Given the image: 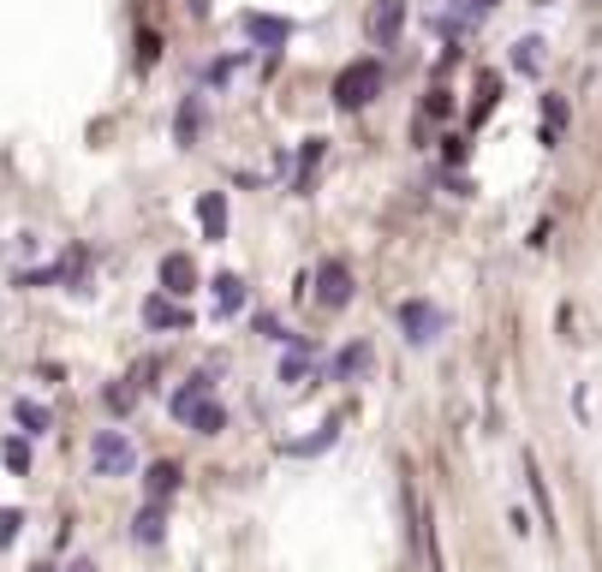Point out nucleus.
I'll return each instance as SVG.
<instances>
[{
  "label": "nucleus",
  "instance_id": "1a4fd4ad",
  "mask_svg": "<svg viewBox=\"0 0 602 572\" xmlns=\"http://www.w3.org/2000/svg\"><path fill=\"white\" fill-rule=\"evenodd\" d=\"M304 376H316V340H299V334H292L287 358H281V382H287V387H299Z\"/></svg>",
  "mask_w": 602,
  "mask_h": 572
},
{
  "label": "nucleus",
  "instance_id": "a211bd4d",
  "mask_svg": "<svg viewBox=\"0 0 602 572\" xmlns=\"http://www.w3.org/2000/svg\"><path fill=\"white\" fill-rule=\"evenodd\" d=\"M244 30H251V36H263V43H287V18H263V13H244Z\"/></svg>",
  "mask_w": 602,
  "mask_h": 572
},
{
  "label": "nucleus",
  "instance_id": "dca6fc26",
  "mask_svg": "<svg viewBox=\"0 0 602 572\" xmlns=\"http://www.w3.org/2000/svg\"><path fill=\"white\" fill-rule=\"evenodd\" d=\"M244 304V281L239 274H215V316H233Z\"/></svg>",
  "mask_w": 602,
  "mask_h": 572
},
{
  "label": "nucleus",
  "instance_id": "bb28decb",
  "mask_svg": "<svg viewBox=\"0 0 602 572\" xmlns=\"http://www.w3.org/2000/svg\"><path fill=\"white\" fill-rule=\"evenodd\" d=\"M424 114H430V119H447V114H454V96H447V90H430V101H424Z\"/></svg>",
  "mask_w": 602,
  "mask_h": 572
},
{
  "label": "nucleus",
  "instance_id": "39448f33",
  "mask_svg": "<svg viewBox=\"0 0 602 572\" xmlns=\"http://www.w3.org/2000/svg\"><path fill=\"white\" fill-rule=\"evenodd\" d=\"M144 329H149V334H186L191 316H186V304H179V299L156 292V299H144Z\"/></svg>",
  "mask_w": 602,
  "mask_h": 572
},
{
  "label": "nucleus",
  "instance_id": "4468645a",
  "mask_svg": "<svg viewBox=\"0 0 602 572\" xmlns=\"http://www.w3.org/2000/svg\"><path fill=\"white\" fill-rule=\"evenodd\" d=\"M131 537H138V543H161V537H167V513H161V500H149L144 513L131 519Z\"/></svg>",
  "mask_w": 602,
  "mask_h": 572
},
{
  "label": "nucleus",
  "instance_id": "6e6552de",
  "mask_svg": "<svg viewBox=\"0 0 602 572\" xmlns=\"http://www.w3.org/2000/svg\"><path fill=\"white\" fill-rule=\"evenodd\" d=\"M400 30H406V0H376V6H370V43L387 48Z\"/></svg>",
  "mask_w": 602,
  "mask_h": 572
},
{
  "label": "nucleus",
  "instance_id": "f03ea898",
  "mask_svg": "<svg viewBox=\"0 0 602 572\" xmlns=\"http://www.w3.org/2000/svg\"><path fill=\"white\" fill-rule=\"evenodd\" d=\"M90 459H96V477H131L138 472V447L119 429H101L96 442H90Z\"/></svg>",
  "mask_w": 602,
  "mask_h": 572
},
{
  "label": "nucleus",
  "instance_id": "2eb2a0df",
  "mask_svg": "<svg viewBox=\"0 0 602 572\" xmlns=\"http://www.w3.org/2000/svg\"><path fill=\"white\" fill-rule=\"evenodd\" d=\"M322 156H329V138H304L299 143V179H292V191H311V173H316Z\"/></svg>",
  "mask_w": 602,
  "mask_h": 572
},
{
  "label": "nucleus",
  "instance_id": "9b49d317",
  "mask_svg": "<svg viewBox=\"0 0 602 572\" xmlns=\"http://www.w3.org/2000/svg\"><path fill=\"white\" fill-rule=\"evenodd\" d=\"M370 364H376V352H370V340H352V346H346V352L340 358H334V382H358V376L364 370H370Z\"/></svg>",
  "mask_w": 602,
  "mask_h": 572
},
{
  "label": "nucleus",
  "instance_id": "f8f14e48",
  "mask_svg": "<svg viewBox=\"0 0 602 572\" xmlns=\"http://www.w3.org/2000/svg\"><path fill=\"white\" fill-rule=\"evenodd\" d=\"M197 221H203L209 239H221V233H227V191H203V197H197Z\"/></svg>",
  "mask_w": 602,
  "mask_h": 572
},
{
  "label": "nucleus",
  "instance_id": "f3484780",
  "mask_svg": "<svg viewBox=\"0 0 602 572\" xmlns=\"http://www.w3.org/2000/svg\"><path fill=\"white\" fill-rule=\"evenodd\" d=\"M525 477H530V495H537V513H543V525L555 530V500H549V483H543V472H537V459L525 453Z\"/></svg>",
  "mask_w": 602,
  "mask_h": 572
},
{
  "label": "nucleus",
  "instance_id": "9d476101",
  "mask_svg": "<svg viewBox=\"0 0 602 572\" xmlns=\"http://www.w3.org/2000/svg\"><path fill=\"white\" fill-rule=\"evenodd\" d=\"M197 138H203V96H186L179 114H173V143H179V149H197Z\"/></svg>",
  "mask_w": 602,
  "mask_h": 572
},
{
  "label": "nucleus",
  "instance_id": "4be33fe9",
  "mask_svg": "<svg viewBox=\"0 0 602 572\" xmlns=\"http://www.w3.org/2000/svg\"><path fill=\"white\" fill-rule=\"evenodd\" d=\"M101 400H108V412H131V405H138V387H131V382H114Z\"/></svg>",
  "mask_w": 602,
  "mask_h": 572
},
{
  "label": "nucleus",
  "instance_id": "6ab92c4d",
  "mask_svg": "<svg viewBox=\"0 0 602 572\" xmlns=\"http://www.w3.org/2000/svg\"><path fill=\"white\" fill-rule=\"evenodd\" d=\"M560 126H567V101H560V96H543V143H555Z\"/></svg>",
  "mask_w": 602,
  "mask_h": 572
},
{
  "label": "nucleus",
  "instance_id": "393cba45",
  "mask_svg": "<svg viewBox=\"0 0 602 572\" xmlns=\"http://www.w3.org/2000/svg\"><path fill=\"white\" fill-rule=\"evenodd\" d=\"M18 424H24V429H48V405H36V400H18Z\"/></svg>",
  "mask_w": 602,
  "mask_h": 572
},
{
  "label": "nucleus",
  "instance_id": "423d86ee",
  "mask_svg": "<svg viewBox=\"0 0 602 572\" xmlns=\"http://www.w3.org/2000/svg\"><path fill=\"white\" fill-rule=\"evenodd\" d=\"M209 394H215V376L203 370V376H191L186 387H173V394H167V412L179 417V424H191V417H197L203 405H209Z\"/></svg>",
  "mask_w": 602,
  "mask_h": 572
},
{
  "label": "nucleus",
  "instance_id": "b1692460",
  "mask_svg": "<svg viewBox=\"0 0 602 572\" xmlns=\"http://www.w3.org/2000/svg\"><path fill=\"white\" fill-rule=\"evenodd\" d=\"M0 459H6V465L24 477V472H30V442H6V447H0Z\"/></svg>",
  "mask_w": 602,
  "mask_h": 572
},
{
  "label": "nucleus",
  "instance_id": "aec40b11",
  "mask_svg": "<svg viewBox=\"0 0 602 572\" xmlns=\"http://www.w3.org/2000/svg\"><path fill=\"white\" fill-rule=\"evenodd\" d=\"M191 429H197V435H215V429H227V412H221V405L209 400V405H203L197 417H191Z\"/></svg>",
  "mask_w": 602,
  "mask_h": 572
},
{
  "label": "nucleus",
  "instance_id": "a878e982",
  "mask_svg": "<svg viewBox=\"0 0 602 572\" xmlns=\"http://www.w3.org/2000/svg\"><path fill=\"white\" fill-rule=\"evenodd\" d=\"M18 525H24V513H18V507H0V548L18 537Z\"/></svg>",
  "mask_w": 602,
  "mask_h": 572
},
{
  "label": "nucleus",
  "instance_id": "20e7f679",
  "mask_svg": "<svg viewBox=\"0 0 602 572\" xmlns=\"http://www.w3.org/2000/svg\"><path fill=\"white\" fill-rule=\"evenodd\" d=\"M352 292H358V286H352V269H346L340 257H329L316 269V304H322V310H346Z\"/></svg>",
  "mask_w": 602,
  "mask_h": 572
},
{
  "label": "nucleus",
  "instance_id": "ddd939ff",
  "mask_svg": "<svg viewBox=\"0 0 602 572\" xmlns=\"http://www.w3.org/2000/svg\"><path fill=\"white\" fill-rule=\"evenodd\" d=\"M173 489H179V465H173V459H156V465L144 472V495L149 500H167Z\"/></svg>",
  "mask_w": 602,
  "mask_h": 572
},
{
  "label": "nucleus",
  "instance_id": "c756f323",
  "mask_svg": "<svg viewBox=\"0 0 602 572\" xmlns=\"http://www.w3.org/2000/svg\"><path fill=\"white\" fill-rule=\"evenodd\" d=\"M472 6H477V13H489V6H495V0H472Z\"/></svg>",
  "mask_w": 602,
  "mask_h": 572
},
{
  "label": "nucleus",
  "instance_id": "c85d7f7f",
  "mask_svg": "<svg viewBox=\"0 0 602 572\" xmlns=\"http://www.w3.org/2000/svg\"><path fill=\"white\" fill-rule=\"evenodd\" d=\"M66 572H96V567H90V560H72V567H66Z\"/></svg>",
  "mask_w": 602,
  "mask_h": 572
},
{
  "label": "nucleus",
  "instance_id": "7ed1b4c3",
  "mask_svg": "<svg viewBox=\"0 0 602 572\" xmlns=\"http://www.w3.org/2000/svg\"><path fill=\"white\" fill-rule=\"evenodd\" d=\"M442 329H447V316L435 310L430 299H406V304H400V334H406L412 346H430Z\"/></svg>",
  "mask_w": 602,
  "mask_h": 572
},
{
  "label": "nucleus",
  "instance_id": "0eeeda50",
  "mask_svg": "<svg viewBox=\"0 0 602 572\" xmlns=\"http://www.w3.org/2000/svg\"><path fill=\"white\" fill-rule=\"evenodd\" d=\"M161 292H167V299H191V292H197V262H191L186 251H167V257H161Z\"/></svg>",
  "mask_w": 602,
  "mask_h": 572
},
{
  "label": "nucleus",
  "instance_id": "f257e3e1",
  "mask_svg": "<svg viewBox=\"0 0 602 572\" xmlns=\"http://www.w3.org/2000/svg\"><path fill=\"white\" fill-rule=\"evenodd\" d=\"M382 84H387V72H382V60H352V66L334 78V108L340 114H352V108H370L376 96H382Z\"/></svg>",
  "mask_w": 602,
  "mask_h": 572
},
{
  "label": "nucleus",
  "instance_id": "412c9836",
  "mask_svg": "<svg viewBox=\"0 0 602 572\" xmlns=\"http://www.w3.org/2000/svg\"><path fill=\"white\" fill-rule=\"evenodd\" d=\"M513 66H519V72H537V66H543V43H537V36H525V43L513 48Z\"/></svg>",
  "mask_w": 602,
  "mask_h": 572
},
{
  "label": "nucleus",
  "instance_id": "5701e85b",
  "mask_svg": "<svg viewBox=\"0 0 602 572\" xmlns=\"http://www.w3.org/2000/svg\"><path fill=\"white\" fill-rule=\"evenodd\" d=\"M161 60V36L156 30H138V66H156Z\"/></svg>",
  "mask_w": 602,
  "mask_h": 572
},
{
  "label": "nucleus",
  "instance_id": "cd10ccee",
  "mask_svg": "<svg viewBox=\"0 0 602 572\" xmlns=\"http://www.w3.org/2000/svg\"><path fill=\"white\" fill-rule=\"evenodd\" d=\"M442 149H447V161H454V167H459V161H465V149H472V143H465V138H454V131H447V143H442Z\"/></svg>",
  "mask_w": 602,
  "mask_h": 572
}]
</instances>
